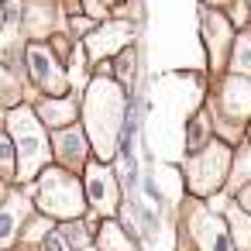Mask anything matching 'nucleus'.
<instances>
[{"label": "nucleus", "instance_id": "obj_1", "mask_svg": "<svg viewBox=\"0 0 251 251\" xmlns=\"http://www.w3.org/2000/svg\"><path fill=\"white\" fill-rule=\"evenodd\" d=\"M121 90L114 79H93L90 93H86V110H83V121H86V131H90V145L97 151L100 162H107L114 151H117V138H121Z\"/></svg>", "mask_w": 251, "mask_h": 251}, {"label": "nucleus", "instance_id": "obj_2", "mask_svg": "<svg viewBox=\"0 0 251 251\" xmlns=\"http://www.w3.org/2000/svg\"><path fill=\"white\" fill-rule=\"evenodd\" d=\"M7 124H11L14 148H18V179L28 182V179H35V172L49 162L52 148H49V141H45V131H42L38 117H35L28 107L11 110V121H7Z\"/></svg>", "mask_w": 251, "mask_h": 251}, {"label": "nucleus", "instance_id": "obj_3", "mask_svg": "<svg viewBox=\"0 0 251 251\" xmlns=\"http://www.w3.org/2000/svg\"><path fill=\"white\" fill-rule=\"evenodd\" d=\"M86 189L79 186V179L73 172H66V165H52L42 172V182H38V206L52 217H62V220H73L83 213L86 206Z\"/></svg>", "mask_w": 251, "mask_h": 251}, {"label": "nucleus", "instance_id": "obj_4", "mask_svg": "<svg viewBox=\"0 0 251 251\" xmlns=\"http://www.w3.org/2000/svg\"><path fill=\"white\" fill-rule=\"evenodd\" d=\"M227 162H230V151H227L224 145H210V148L193 162V169H189V182H193V189H196V193H210V189H217V182L227 176Z\"/></svg>", "mask_w": 251, "mask_h": 251}, {"label": "nucleus", "instance_id": "obj_5", "mask_svg": "<svg viewBox=\"0 0 251 251\" xmlns=\"http://www.w3.org/2000/svg\"><path fill=\"white\" fill-rule=\"evenodd\" d=\"M117 193H121V189H117L114 172H110L103 162H90V165H86V196H90V203H93L100 213H114L117 203H121Z\"/></svg>", "mask_w": 251, "mask_h": 251}, {"label": "nucleus", "instance_id": "obj_6", "mask_svg": "<svg viewBox=\"0 0 251 251\" xmlns=\"http://www.w3.org/2000/svg\"><path fill=\"white\" fill-rule=\"evenodd\" d=\"M28 66H31L35 83H38L45 93H52V97H62V93H66V76H62L59 62L52 59V52H49L45 45H31V49H28Z\"/></svg>", "mask_w": 251, "mask_h": 251}, {"label": "nucleus", "instance_id": "obj_7", "mask_svg": "<svg viewBox=\"0 0 251 251\" xmlns=\"http://www.w3.org/2000/svg\"><path fill=\"white\" fill-rule=\"evenodd\" d=\"M86 151H90V138H86L76 124H69V127L55 138V155H59V162H62L66 169H79V162L86 158Z\"/></svg>", "mask_w": 251, "mask_h": 251}, {"label": "nucleus", "instance_id": "obj_8", "mask_svg": "<svg viewBox=\"0 0 251 251\" xmlns=\"http://www.w3.org/2000/svg\"><path fill=\"white\" fill-rule=\"evenodd\" d=\"M196 230V241H200V248L203 251H230V237H227V227L217 220V217H200L196 224H193Z\"/></svg>", "mask_w": 251, "mask_h": 251}, {"label": "nucleus", "instance_id": "obj_9", "mask_svg": "<svg viewBox=\"0 0 251 251\" xmlns=\"http://www.w3.org/2000/svg\"><path fill=\"white\" fill-rule=\"evenodd\" d=\"M224 107H227V114H251V83L248 79H227Z\"/></svg>", "mask_w": 251, "mask_h": 251}, {"label": "nucleus", "instance_id": "obj_10", "mask_svg": "<svg viewBox=\"0 0 251 251\" xmlns=\"http://www.w3.org/2000/svg\"><path fill=\"white\" fill-rule=\"evenodd\" d=\"M97 244H100V251H138V244H134V241L124 234V227H117L114 220H103V224H100Z\"/></svg>", "mask_w": 251, "mask_h": 251}, {"label": "nucleus", "instance_id": "obj_11", "mask_svg": "<svg viewBox=\"0 0 251 251\" xmlns=\"http://www.w3.org/2000/svg\"><path fill=\"white\" fill-rule=\"evenodd\" d=\"M42 121L45 124H52V127H69L73 121H76V110H73V103L69 100H45L42 103Z\"/></svg>", "mask_w": 251, "mask_h": 251}, {"label": "nucleus", "instance_id": "obj_12", "mask_svg": "<svg viewBox=\"0 0 251 251\" xmlns=\"http://www.w3.org/2000/svg\"><path fill=\"white\" fill-rule=\"evenodd\" d=\"M21 224V200H11L7 206H0V248H7L18 234Z\"/></svg>", "mask_w": 251, "mask_h": 251}, {"label": "nucleus", "instance_id": "obj_13", "mask_svg": "<svg viewBox=\"0 0 251 251\" xmlns=\"http://www.w3.org/2000/svg\"><path fill=\"white\" fill-rule=\"evenodd\" d=\"M0 176L4 179L18 176V169H14V138H0Z\"/></svg>", "mask_w": 251, "mask_h": 251}, {"label": "nucleus", "instance_id": "obj_14", "mask_svg": "<svg viewBox=\"0 0 251 251\" xmlns=\"http://www.w3.org/2000/svg\"><path fill=\"white\" fill-rule=\"evenodd\" d=\"M234 69H237V73H251V38H237V49H234Z\"/></svg>", "mask_w": 251, "mask_h": 251}, {"label": "nucleus", "instance_id": "obj_15", "mask_svg": "<svg viewBox=\"0 0 251 251\" xmlns=\"http://www.w3.org/2000/svg\"><path fill=\"white\" fill-rule=\"evenodd\" d=\"M62 237L69 241L73 251H83V248H86V230H83V224H66V227H62Z\"/></svg>", "mask_w": 251, "mask_h": 251}, {"label": "nucleus", "instance_id": "obj_16", "mask_svg": "<svg viewBox=\"0 0 251 251\" xmlns=\"http://www.w3.org/2000/svg\"><path fill=\"white\" fill-rule=\"evenodd\" d=\"M42 251H73V248H69V241L62 237V230H45V237H42Z\"/></svg>", "mask_w": 251, "mask_h": 251}, {"label": "nucleus", "instance_id": "obj_17", "mask_svg": "<svg viewBox=\"0 0 251 251\" xmlns=\"http://www.w3.org/2000/svg\"><path fill=\"white\" fill-rule=\"evenodd\" d=\"M241 203H244V210H251V186L241 193Z\"/></svg>", "mask_w": 251, "mask_h": 251}, {"label": "nucleus", "instance_id": "obj_18", "mask_svg": "<svg viewBox=\"0 0 251 251\" xmlns=\"http://www.w3.org/2000/svg\"><path fill=\"white\" fill-rule=\"evenodd\" d=\"M203 4H227V0H203Z\"/></svg>", "mask_w": 251, "mask_h": 251}, {"label": "nucleus", "instance_id": "obj_19", "mask_svg": "<svg viewBox=\"0 0 251 251\" xmlns=\"http://www.w3.org/2000/svg\"><path fill=\"white\" fill-rule=\"evenodd\" d=\"M0 200H4V182H0Z\"/></svg>", "mask_w": 251, "mask_h": 251}, {"label": "nucleus", "instance_id": "obj_20", "mask_svg": "<svg viewBox=\"0 0 251 251\" xmlns=\"http://www.w3.org/2000/svg\"><path fill=\"white\" fill-rule=\"evenodd\" d=\"M107 4H117V0H107Z\"/></svg>", "mask_w": 251, "mask_h": 251}, {"label": "nucleus", "instance_id": "obj_21", "mask_svg": "<svg viewBox=\"0 0 251 251\" xmlns=\"http://www.w3.org/2000/svg\"><path fill=\"white\" fill-rule=\"evenodd\" d=\"M0 18H4V14H0Z\"/></svg>", "mask_w": 251, "mask_h": 251}]
</instances>
